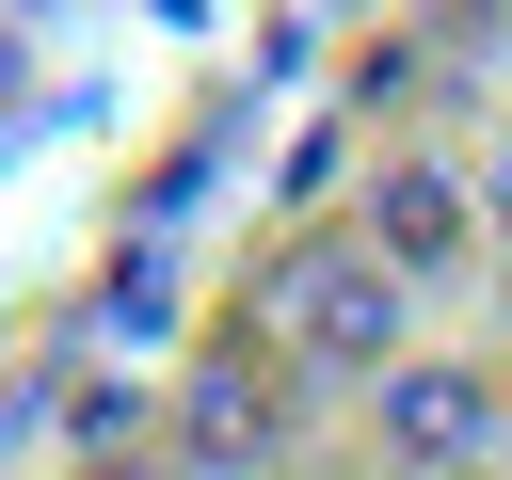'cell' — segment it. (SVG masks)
<instances>
[{
  "label": "cell",
  "mask_w": 512,
  "mask_h": 480,
  "mask_svg": "<svg viewBox=\"0 0 512 480\" xmlns=\"http://www.w3.org/2000/svg\"><path fill=\"white\" fill-rule=\"evenodd\" d=\"M256 352L288 368V384H384L400 352H416V288L352 240V224H320V240H288L272 256V288H256Z\"/></svg>",
  "instance_id": "cell-1"
},
{
  "label": "cell",
  "mask_w": 512,
  "mask_h": 480,
  "mask_svg": "<svg viewBox=\"0 0 512 480\" xmlns=\"http://www.w3.org/2000/svg\"><path fill=\"white\" fill-rule=\"evenodd\" d=\"M352 240H368L400 288H464V272L496 256V240H480V160H432V144H416V160H384V176H368V208H352Z\"/></svg>",
  "instance_id": "cell-3"
},
{
  "label": "cell",
  "mask_w": 512,
  "mask_h": 480,
  "mask_svg": "<svg viewBox=\"0 0 512 480\" xmlns=\"http://www.w3.org/2000/svg\"><path fill=\"white\" fill-rule=\"evenodd\" d=\"M368 448H384L400 480H496V464H512V384L464 368V352H400V368L368 384Z\"/></svg>",
  "instance_id": "cell-2"
},
{
  "label": "cell",
  "mask_w": 512,
  "mask_h": 480,
  "mask_svg": "<svg viewBox=\"0 0 512 480\" xmlns=\"http://www.w3.org/2000/svg\"><path fill=\"white\" fill-rule=\"evenodd\" d=\"M288 400H304V384H288L272 352H208V368L176 384V464H192V480H256V464L288 448Z\"/></svg>",
  "instance_id": "cell-4"
},
{
  "label": "cell",
  "mask_w": 512,
  "mask_h": 480,
  "mask_svg": "<svg viewBox=\"0 0 512 480\" xmlns=\"http://www.w3.org/2000/svg\"><path fill=\"white\" fill-rule=\"evenodd\" d=\"M480 240H496V256H512V144H496V160H480Z\"/></svg>",
  "instance_id": "cell-5"
}]
</instances>
